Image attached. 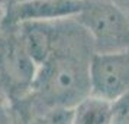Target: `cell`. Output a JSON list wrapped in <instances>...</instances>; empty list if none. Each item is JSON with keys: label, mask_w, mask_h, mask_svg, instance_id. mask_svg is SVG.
I'll use <instances>...</instances> for the list:
<instances>
[{"label": "cell", "mask_w": 129, "mask_h": 124, "mask_svg": "<svg viewBox=\"0 0 129 124\" xmlns=\"http://www.w3.org/2000/svg\"><path fill=\"white\" fill-rule=\"evenodd\" d=\"M16 117L20 124H73V108L49 107L16 114Z\"/></svg>", "instance_id": "ba28073f"}, {"label": "cell", "mask_w": 129, "mask_h": 124, "mask_svg": "<svg viewBox=\"0 0 129 124\" xmlns=\"http://www.w3.org/2000/svg\"><path fill=\"white\" fill-rule=\"evenodd\" d=\"M39 65L25 46L16 23L5 22L0 35V94L18 102L32 91Z\"/></svg>", "instance_id": "7a4b0ae2"}, {"label": "cell", "mask_w": 129, "mask_h": 124, "mask_svg": "<svg viewBox=\"0 0 129 124\" xmlns=\"http://www.w3.org/2000/svg\"><path fill=\"white\" fill-rule=\"evenodd\" d=\"M88 32L96 52L129 49V18L107 0H87L74 18Z\"/></svg>", "instance_id": "3957f363"}, {"label": "cell", "mask_w": 129, "mask_h": 124, "mask_svg": "<svg viewBox=\"0 0 129 124\" xmlns=\"http://www.w3.org/2000/svg\"><path fill=\"white\" fill-rule=\"evenodd\" d=\"M16 25L28 52L41 65L52 49L55 20H26Z\"/></svg>", "instance_id": "8992f818"}, {"label": "cell", "mask_w": 129, "mask_h": 124, "mask_svg": "<svg viewBox=\"0 0 129 124\" xmlns=\"http://www.w3.org/2000/svg\"><path fill=\"white\" fill-rule=\"evenodd\" d=\"M23 2H29V0H0V3L3 6H12V5H18V3H23Z\"/></svg>", "instance_id": "4fadbf2b"}, {"label": "cell", "mask_w": 129, "mask_h": 124, "mask_svg": "<svg viewBox=\"0 0 129 124\" xmlns=\"http://www.w3.org/2000/svg\"><path fill=\"white\" fill-rule=\"evenodd\" d=\"M107 2H110V3H113L116 7H119V9L129 18V0H107Z\"/></svg>", "instance_id": "8fae6325"}, {"label": "cell", "mask_w": 129, "mask_h": 124, "mask_svg": "<svg viewBox=\"0 0 129 124\" xmlns=\"http://www.w3.org/2000/svg\"><path fill=\"white\" fill-rule=\"evenodd\" d=\"M87 0H29L6 7L7 23L26 20H61L77 18Z\"/></svg>", "instance_id": "5b68a950"}, {"label": "cell", "mask_w": 129, "mask_h": 124, "mask_svg": "<svg viewBox=\"0 0 129 124\" xmlns=\"http://www.w3.org/2000/svg\"><path fill=\"white\" fill-rule=\"evenodd\" d=\"M96 53L88 32L74 18L55 20L52 49L38 68L32 91L12 107L16 114L74 107L91 94V62Z\"/></svg>", "instance_id": "6da1fadb"}, {"label": "cell", "mask_w": 129, "mask_h": 124, "mask_svg": "<svg viewBox=\"0 0 129 124\" xmlns=\"http://www.w3.org/2000/svg\"><path fill=\"white\" fill-rule=\"evenodd\" d=\"M91 94L110 102L129 94V49L94 53Z\"/></svg>", "instance_id": "277c9868"}, {"label": "cell", "mask_w": 129, "mask_h": 124, "mask_svg": "<svg viewBox=\"0 0 129 124\" xmlns=\"http://www.w3.org/2000/svg\"><path fill=\"white\" fill-rule=\"evenodd\" d=\"M5 19H6V6H3L0 3V35H2L3 26H5Z\"/></svg>", "instance_id": "7c38bea8"}, {"label": "cell", "mask_w": 129, "mask_h": 124, "mask_svg": "<svg viewBox=\"0 0 129 124\" xmlns=\"http://www.w3.org/2000/svg\"><path fill=\"white\" fill-rule=\"evenodd\" d=\"M109 124H129V94L113 102V112Z\"/></svg>", "instance_id": "9c48e42d"}, {"label": "cell", "mask_w": 129, "mask_h": 124, "mask_svg": "<svg viewBox=\"0 0 129 124\" xmlns=\"http://www.w3.org/2000/svg\"><path fill=\"white\" fill-rule=\"evenodd\" d=\"M0 124H20L12 104L2 94H0Z\"/></svg>", "instance_id": "30bf717a"}, {"label": "cell", "mask_w": 129, "mask_h": 124, "mask_svg": "<svg viewBox=\"0 0 129 124\" xmlns=\"http://www.w3.org/2000/svg\"><path fill=\"white\" fill-rule=\"evenodd\" d=\"M113 102L90 94L73 108V124H109Z\"/></svg>", "instance_id": "52a82bcc"}]
</instances>
